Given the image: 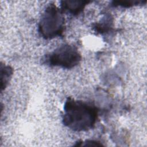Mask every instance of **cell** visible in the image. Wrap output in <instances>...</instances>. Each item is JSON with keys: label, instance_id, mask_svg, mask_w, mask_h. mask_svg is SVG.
<instances>
[{"label": "cell", "instance_id": "6da1fadb", "mask_svg": "<svg viewBox=\"0 0 147 147\" xmlns=\"http://www.w3.org/2000/svg\"><path fill=\"white\" fill-rule=\"evenodd\" d=\"M98 109L93 104L68 98L64 105L63 124L75 131H85L94 127Z\"/></svg>", "mask_w": 147, "mask_h": 147}, {"label": "cell", "instance_id": "7a4b0ae2", "mask_svg": "<svg viewBox=\"0 0 147 147\" xmlns=\"http://www.w3.org/2000/svg\"><path fill=\"white\" fill-rule=\"evenodd\" d=\"M63 11L54 3L49 4L43 12L38 25V32L44 39L61 36L65 30Z\"/></svg>", "mask_w": 147, "mask_h": 147}, {"label": "cell", "instance_id": "3957f363", "mask_svg": "<svg viewBox=\"0 0 147 147\" xmlns=\"http://www.w3.org/2000/svg\"><path fill=\"white\" fill-rule=\"evenodd\" d=\"M81 60L82 55L78 48L74 45L65 44L47 55L44 63L51 67L71 69L78 65Z\"/></svg>", "mask_w": 147, "mask_h": 147}, {"label": "cell", "instance_id": "277c9868", "mask_svg": "<svg viewBox=\"0 0 147 147\" xmlns=\"http://www.w3.org/2000/svg\"><path fill=\"white\" fill-rule=\"evenodd\" d=\"M90 2L88 1H61V9L63 12L66 11L76 16L79 14Z\"/></svg>", "mask_w": 147, "mask_h": 147}, {"label": "cell", "instance_id": "5b68a950", "mask_svg": "<svg viewBox=\"0 0 147 147\" xmlns=\"http://www.w3.org/2000/svg\"><path fill=\"white\" fill-rule=\"evenodd\" d=\"M1 88L2 91L8 84L13 74V69L9 65L1 63Z\"/></svg>", "mask_w": 147, "mask_h": 147}, {"label": "cell", "instance_id": "8992f818", "mask_svg": "<svg viewBox=\"0 0 147 147\" xmlns=\"http://www.w3.org/2000/svg\"><path fill=\"white\" fill-rule=\"evenodd\" d=\"M112 18L110 16L106 17V20L105 19L100 23H98L95 26L96 31L99 33H105L110 30L111 28Z\"/></svg>", "mask_w": 147, "mask_h": 147}, {"label": "cell", "instance_id": "52a82bcc", "mask_svg": "<svg viewBox=\"0 0 147 147\" xmlns=\"http://www.w3.org/2000/svg\"><path fill=\"white\" fill-rule=\"evenodd\" d=\"M145 1H113L111 2V5L114 7L121 6L122 7H130L134 5H137L141 3H145Z\"/></svg>", "mask_w": 147, "mask_h": 147}, {"label": "cell", "instance_id": "ba28073f", "mask_svg": "<svg viewBox=\"0 0 147 147\" xmlns=\"http://www.w3.org/2000/svg\"><path fill=\"white\" fill-rule=\"evenodd\" d=\"M75 146H103V145L98 141H94V140H87L84 142L83 141H78L76 142V144L75 145Z\"/></svg>", "mask_w": 147, "mask_h": 147}]
</instances>
